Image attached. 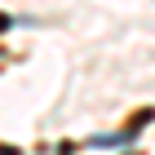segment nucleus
<instances>
[{"label":"nucleus","instance_id":"1","mask_svg":"<svg viewBox=\"0 0 155 155\" xmlns=\"http://www.w3.org/2000/svg\"><path fill=\"white\" fill-rule=\"evenodd\" d=\"M9 27H13V18H9V13H0V36H5Z\"/></svg>","mask_w":155,"mask_h":155},{"label":"nucleus","instance_id":"2","mask_svg":"<svg viewBox=\"0 0 155 155\" xmlns=\"http://www.w3.org/2000/svg\"><path fill=\"white\" fill-rule=\"evenodd\" d=\"M0 155H22V151H18V146H0Z\"/></svg>","mask_w":155,"mask_h":155}]
</instances>
